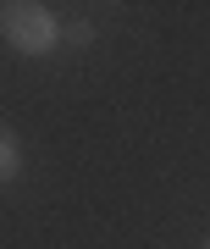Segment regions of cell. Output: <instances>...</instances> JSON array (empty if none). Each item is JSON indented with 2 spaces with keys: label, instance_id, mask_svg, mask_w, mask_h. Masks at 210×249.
I'll list each match as a JSON object with an SVG mask.
<instances>
[{
  "label": "cell",
  "instance_id": "cell-1",
  "mask_svg": "<svg viewBox=\"0 0 210 249\" xmlns=\"http://www.w3.org/2000/svg\"><path fill=\"white\" fill-rule=\"evenodd\" d=\"M0 34L17 55H50L61 45V22L39 0H0Z\"/></svg>",
  "mask_w": 210,
  "mask_h": 249
},
{
  "label": "cell",
  "instance_id": "cell-2",
  "mask_svg": "<svg viewBox=\"0 0 210 249\" xmlns=\"http://www.w3.org/2000/svg\"><path fill=\"white\" fill-rule=\"evenodd\" d=\"M17 172H22V144H17V133H11L6 122H0V183H17Z\"/></svg>",
  "mask_w": 210,
  "mask_h": 249
},
{
  "label": "cell",
  "instance_id": "cell-3",
  "mask_svg": "<svg viewBox=\"0 0 210 249\" xmlns=\"http://www.w3.org/2000/svg\"><path fill=\"white\" fill-rule=\"evenodd\" d=\"M61 39L67 45H88L94 39V22H72V28H61Z\"/></svg>",
  "mask_w": 210,
  "mask_h": 249
},
{
  "label": "cell",
  "instance_id": "cell-4",
  "mask_svg": "<svg viewBox=\"0 0 210 249\" xmlns=\"http://www.w3.org/2000/svg\"><path fill=\"white\" fill-rule=\"evenodd\" d=\"M205 249H210V238H205Z\"/></svg>",
  "mask_w": 210,
  "mask_h": 249
}]
</instances>
